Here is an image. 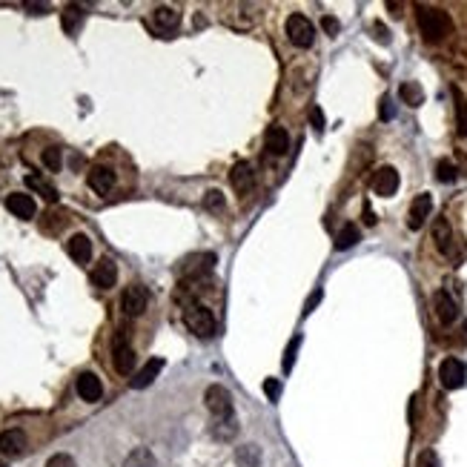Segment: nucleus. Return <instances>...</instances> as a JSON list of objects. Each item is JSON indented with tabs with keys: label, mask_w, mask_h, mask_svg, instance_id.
<instances>
[{
	"label": "nucleus",
	"mask_w": 467,
	"mask_h": 467,
	"mask_svg": "<svg viewBox=\"0 0 467 467\" xmlns=\"http://www.w3.org/2000/svg\"><path fill=\"white\" fill-rule=\"evenodd\" d=\"M112 367L118 376H129L135 370V350L126 338V330H118V336L112 338Z\"/></svg>",
	"instance_id": "3"
},
{
	"label": "nucleus",
	"mask_w": 467,
	"mask_h": 467,
	"mask_svg": "<svg viewBox=\"0 0 467 467\" xmlns=\"http://www.w3.org/2000/svg\"><path fill=\"white\" fill-rule=\"evenodd\" d=\"M26 453V433L18 427L12 430H4L0 433V456H6V459H18Z\"/></svg>",
	"instance_id": "10"
},
{
	"label": "nucleus",
	"mask_w": 467,
	"mask_h": 467,
	"mask_svg": "<svg viewBox=\"0 0 467 467\" xmlns=\"http://www.w3.org/2000/svg\"><path fill=\"white\" fill-rule=\"evenodd\" d=\"M298 347H301V336H296L293 341H290V347H287V353H284V362H281V367L290 373L293 370V364H296V353H298Z\"/></svg>",
	"instance_id": "34"
},
{
	"label": "nucleus",
	"mask_w": 467,
	"mask_h": 467,
	"mask_svg": "<svg viewBox=\"0 0 467 467\" xmlns=\"http://www.w3.org/2000/svg\"><path fill=\"white\" fill-rule=\"evenodd\" d=\"M433 310H436V318L442 321L445 327H450L453 321L459 318V307H456V301L450 298V293H445V290H439V293L433 296Z\"/></svg>",
	"instance_id": "18"
},
{
	"label": "nucleus",
	"mask_w": 467,
	"mask_h": 467,
	"mask_svg": "<svg viewBox=\"0 0 467 467\" xmlns=\"http://www.w3.org/2000/svg\"><path fill=\"white\" fill-rule=\"evenodd\" d=\"M89 281L98 287V290H110V287H115V281H118V264L112 258H100L95 264V270L89 272Z\"/></svg>",
	"instance_id": "9"
},
{
	"label": "nucleus",
	"mask_w": 467,
	"mask_h": 467,
	"mask_svg": "<svg viewBox=\"0 0 467 467\" xmlns=\"http://www.w3.org/2000/svg\"><path fill=\"white\" fill-rule=\"evenodd\" d=\"M430 212H433V198H430L427 192L416 195L413 204H410V212H407V227L410 230H421L430 218Z\"/></svg>",
	"instance_id": "8"
},
{
	"label": "nucleus",
	"mask_w": 467,
	"mask_h": 467,
	"mask_svg": "<svg viewBox=\"0 0 467 467\" xmlns=\"http://www.w3.org/2000/svg\"><path fill=\"white\" fill-rule=\"evenodd\" d=\"M204 206H206L209 212H221V209H224V192H221V190H209V192L204 195Z\"/></svg>",
	"instance_id": "33"
},
{
	"label": "nucleus",
	"mask_w": 467,
	"mask_h": 467,
	"mask_svg": "<svg viewBox=\"0 0 467 467\" xmlns=\"http://www.w3.org/2000/svg\"><path fill=\"white\" fill-rule=\"evenodd\" d=\"M152 23L161 32H175L178 23H181V15H178V9H172V6H158L152 12Z\"/></svg>",
	"instance_id": "22"
},
{
	"label": "nucleus",
	"mask_w": 467,
	"mask_h": 467,
	"mask_svg": "<svg viewBox=\"0 0 467 467\" xmlns=\"http://www.w3.org/2000/svg\"><path fill=\"white\" fill-rule=\"evenodd\" d=\"M66 253H69V258H72V261L86 264V261L92 258V241H89V235H84V232L72 235V238L66 241Z\"/></svg>",
	"instance_id": "19"
},
{
	"label": "nucleus",
	"mask_w": 467,
	"mask_h": 467,
	"mask_svg": "<svg viewBox=\"0 0 467 467\" xmlns=\"http://www.w3.org/2000/svg\"><path fill=\"white\" fill-rule=\"evenodd\" d=\"M215 267V256L212 253H201V256H192L181 264V275L184 278H201V275H209Z\"/></svg>",
	"instance_id": "15"
},
{
	"label": "nucleus",
	"mask_w": 467,
	"mask_h": 467,
	"mask_svg": "<svg viewBox=\"0 0 467 467\" xmlns=\"http://www.w3.org/2000/svg\"><path fill=\"white\" fill-rule=\"evenodd\" d=\"M264 147H267L272 155H284L287 150H290V135H287L284 126L272 124V126L267 129V135H264Z\"/></svg>",
	"instance_id": "20"
},
{
	"label": "nucleus",
	"mask_w": 467,
	"mask_h": 467,
	"mask_svg": "<svg viewBox=\"0 0 467 467\" xmlns=\"http://www.w3.org/2000/svg\"><path fill=\"white\" fill-rule=\"evenodd\" d=\"M184 324L198 338H212L215 336V315L204 304H187L184 307Z\"/></svg>",
	"instance_id": "2"
},
{
	"label": "nucleus",
	"mask_w": 467,
	"mask_h": 467,
	"mask_svg": "<svg viewBox=\"0 0 467 467\" xmlns=\"http://www.w3.org/2000/svg\"><path fill=\"white\" fill-rule=\"evenodd\" d=\"M230 181H232V190H235V192L246 195L249 190L256 187V172H253V166H249L246 161H241V164H235V166H232Z\"/></svg>",
	"instance_id": "16"
},
{
	"label": "nucleus",
	"mask_w": 467,
	"mask_h": 467,
	"mask_svg": "<svg viewBox=\"0 0 467 467\" xmlns=\"http://www.w3.org/2000/svg\"><path fill=\"white\" fill-rule=\"evenodd\" d=\"M379 115H381V121H390L393 115H396V110H393V100H390V95H384V98H381V106H379Z\"/></svg>",
	"instance_id": "40"
},
{
	"label": "nucleus",
	"mask_w": 467,
	"mask_h": 467,
	"mask_svg": "<svg viewBox=\"0 0 467 467\" xmlns=\"http://www.w3.org/2000/svg\"><path fill=\"white\" fill-rule=\"evenodd\" d=\"M0 467H4V464H0Z\"/></svg>",
	"instance_id": "45"
},
{
	"label": "nucleus",
	"mask_w": 467,
	"mask_h": 467,
	"mask_svg": "<svg viewBox=\"0 0 467 467\" xmlns=\"http://www.w3.org/2000/svg\"><path fill=\"white\" fill-rule=\"evenodd\" d=\"M287 38L298 49H310L315 41V26L304 15H290L287 18Z\"/></svg>",
	"instance_id": "5"
},
{
	"label": "nucleus",
	"mask_w": 467,
	"mask_h": 467,
	"mask_svg": "<svg viewBox=\"0 0 467 467\" xmlns=\"http://www.w3.org/2000/svg\"><path fill=\"white\" fill-rule=\"evenodd\" d=\"M439 381L445 390H459L464 387L467 381V367L464 362H459V358H445V362L439 364Z\"/></svg>",
	"instance_id": "7"
},
{
	"label": "nucleus",
	"mask_w": 467,
	"mask_h": 467,
	"mask_svg": "<svg viewBox=\"0 0 467 467\" xmlns=\"http://www.w3.org/2000/svg\"><path fill=\"white\" fill-rule=\"evenodd\" d=\"M86 184H89V190L92 192H98V195H106L112 187H115V172L110 169V166H92L89 172H86Z\"/></svg>",
	"instance_id": "13"
},
{
	"label": "nucleus",
	"mask_w": 467,
	"mask_h": 467,
	"mask_svg": "<svg viewBox=\"0 0 467 467\" xmlns=\"http://www.w3.org/2000/svg\"><path fill=\"white\" fill-rule=\"evenodd\" d=\"M204 402H206V410H209L215 419H230V416H235V413H232V396H230V390H227L224 384L206 387Z\"/></svg>",
	"instance_id": "4"
},
{
	"label": "nucleus",
	"mask_w": 467,
	"mask_h": 467,
	"mask_svg": "<svg viewBox=\"0 0 467 467\" xmlns=\"http://www.w3.org/2000/svg\"><path fill=\"white\" fill-rule=\"evenodd\" d=\"M235 461H238V467H261V450H258V445H244V447H238Z\"/></svg>",
	"instance_id": "25"
},
{
	"label": "nucleus",
	"mask_w": 467,
	"mask_h": 467,
	"mask_svg": "<svg viewBox=\"0 0 467 467\" xmlns=\"http://www.w3.org/2000/svg\"><path fill=\"white\" fill-rule=\"evenodd\" d=\"M399 172L393 169V166H381L376 175H373V192L381 195V198H390V195H396L399 192Z\"/></svg>",
	"instance_id": "11"
},
{
	"label": "nucleus",
	"mask_w": 467,
	"mask_h": 467,
	"mask_svg": "<svg viewBox=\"0 0 467 467\" xmlns=\"http://www.w3.org/2000/svg\"><path fill=\"white\" fill-rule=\"evenodd\" d=\"M373 32H376V41L390 44V32H387V26H384V23H373Z\"/></svg>",
	"instance_id": "41"
},
{
	"label": "nucleus",
	"mask_w": 467,
	"mask_h": 467,
	"mask_svg": "<svg viewBox=\"0 0 467 467\" xmlns=\"http://www.w3.org/2000/svg\"><path fill=\"white\" fill-rule=\"evenodd\" d=\"M6 206H9V212L15 215V218H23V221H32L34 212H38V206H34V198L26 195V192H12V195L6 198Z\"/></svg>",
	"instance_id": "14"
},
{
	"label": "nucleus",
	"mask_w": 467,
	"mask_h": 467,
	"mask_svg": "<svg viewBox=\"0 0 467 467\" xmlns=\"http://www.w3.org/2000/svg\"><path fill=\"white\" fill-rule=\"evenodd\" d=\"M124 467H155V456H152V450H147V447H135V450L124 459Z\"/></svg>",
	"instance_id": "28"
},
{
	"label": "nucleus",
	"mask_w": 467,
	"mask_h": 467,
	"mask_svg": "<svg viewBox=\"0 0 467 467\" xmlns=\"http://www.w3.org/2000/svg\"><path fill=\"white\" fill-rule=\"evenodd\" d=\"M264 393H267L270 402H278V399H281V381H278V379H267V381H264Z\"/></svg>",
	"instance_id": "36"
},
{
	"label": "nucleus",
	"mask_w": 467,
	"mask_h": 467,
	"mask_svg": "<svg viewBox=\"0 0 467 467\" xmlns=\"http://www.w3.org/2000/svg\"><path fill=\"white\" fill-rule=\"evenodd\" d=\"M453 98H456V126H459V135L467 138V98L453 89Z\"/></svg>",
	"instance_id": "30"
},
{
	"label": "nucleus",
	"mask_w": 467,
	"mask_h": 467,
	"mask_svg": "<svg viewBox=\"0 0 467 467\" xmlns=\"http://www.w3.org/2000/svg\"><path fill=\"white\" fill-rule=\"evenodd\" d=\"M318 301H321V290H315V293L307 298V304H304V315H310V313L318 307Z\"/></svg>",
	"instance_id": "42"
},
{
	"label": "nucleus",
	"mask_w": 467,
	"mask_h": 467,
	"mask_svg": "<svg viewBox=\"0 0 467 467\" xmlns=\"http://www.w3.org/2000/svg\"><path fill=\"white\" fill-rule=\"evenodd\" d=\"M310 124H313V129L318 135L324 132V112H321V106H313V110H310Z\"/></svg>",
	"instance_id": "37"
},
{
	"label": "nucleus",
	"mask_w": 467,
	"mask_h": 467,
	"mask_svg": "<svg viewBox=\"0 0 467 467\" xmlns=\"http://www.w3.org/2000/svg\"><path fill=\"white\" fill-rule=\"evenodd\" d=\"M416 20H419V29L424 34V41H430V44L445 41L447 34L453 32L450 15L445 9H439V6H419L416 9Z\"/></svg>",
	"instance_id": "1"
},
{
	"label": "nucleus",
	"mask_w": 467,
	"mask_h": 467,
	"mask_svg": "<svg viewBox=\"0 0 467 467\" xmlns=\"http://www.w3.org/2000/svg\"><path fill=\"white\" fill-rule=\"evenodd\" d=\"M60 23H63V32H66V34H78V29L84 26V6L69 4V6L60 12Z\"/></svg>",
	"instance_id": "23"
},
{
	"label": "nucleus",
	"mask_w": 467,
	"mask_h": 467,
	"mask_svg": "<svg viewBox=\"0 0 467 467\" xmlns=\"http://www.w3.org/2000/svg\"><path fill=\"white\" fill-rule=\"evenodd\" d=\"M436 178L442 184H453L456 178H459V169H456V164L453 161H447V158H442L439 164H436Z\"/></svg>",
	"instance_id": "31"
},
{
	"label": "nucleus",
	"mask_w": 467,
	"mask_h": 467,
	"mask_svg": "<svg viewBox=\"0 0 467 467\" xmlns=\"http://www.w3.org/2000/svg\"><path fill=\"white\" fill-rule=\"evenodd\" d=\"M147 304H150V290H147L143 284H132V287H126L124 296H121V310H124L129 318L140 315L143 310H147Z\"/></svg>",
	"instance_id": "6"
},
{
	"label": "nucleus",
	"mask_w": 467,
	"mask_h": 467,
	"mask_svg": "<svg viewBox=\"0 0 467 467\" xmlns=\"http://www.w3.org/2000/svg\"><path fill=\"white\" fill-rule=\"evenodd\" d=\"M164 370V358H150L147 364H143L138 373H135V379L129 381L135 390H143V387H150L155 379H158V373Z\"/></svg>",
	"instance_id": "21"
},
{
	"label": "nucleus",
	"mask_w": 467,
	"mask_h": 467,
	"mask_svg": "<svg viewBox=\"0 0 467 467\" xmlns=\"http://www.w3.org/2000/svg\"><path fill=\"white\" fill-rule=\"evenodd\" d=\"M46 467H75V461H72V456H66V453H55L46 461Z\"/></svg>",
	"instance_id": "38"
},
{
	"label": "nucleus",
	"mask_w": 467,
	"mask_h": 467,
	"mask_svg": "<svg viewBox=\"0 0 467 467\" xmlns=\"http://www.w3.org/2000/svg\"><path fill=\"white\" fill-rule=\"evenodd\" d=\"M321 26H324V32L330 34V38H336L338 29H341V23H338L333 15H324V18H321Z\"/></svg>",
	"instance_id": "39"
},
{
	"label": "nucleus",
	"mask_w": 467,
	"mask_h": 467,
	"mask_svg": "<svg viewBox=\"0 0 467 467\" xmlns=\"http://www.w3.org/2000/svg\"><path fill=\"white\" fill-rule=\"evenodd\" d=\"M26 9H29L32 15H46V12H49L46 4H26Z\"/></svg>",
	"instance_id": "43"
},
{
	"label": "nucleus",
	"mask_w": 467,
	"mask_h": 467,
	"mask_svg": "<svg viewBox=\"0 0 467 467\" xmlns=\"http://www.w3.org/2000/svg\"><path fill=\"white\" fill-rule=\"evenodd\" d=\"M26 187H29V190H34V192H41L49 204H52V201H58V190H55L52 184H46L41 175H26Z\"/></svg>",
	"instance_id": "29"
},
{
	"label": "nucleus",
	"mask_w": 467,
	"mask_h": 467,
	"mask_svg": "<svg viewBox=\"0 0 467 467\" xmlns=\"http://www.w3.org/2000/svg\"><path fill=\"white\" fill-rule=\"evenodd\" d=\"M358 241H362V232H358V227H355V224H344V227L338 230V235H336V249H350V246H355Z\"/></svg>",
	"instance_id": "27"
},
{
	"label": "nucleus",
	"mask_w": 467,
	"mask_h": 467,
	"mask_svg": "<svg viewBox=\"0 0 467 467\" xmlns=\"http://www.w3.org/2000/svg\"><path fill=\"white\" fill-rule=\"evenodd\" d=\"M364 224H367V227H373V224H376V215H373V209H370V206H364Z\"/></svg>",
	"instance_id": "44"
},
{
	"label": "nucleus",
	"mask_w": 467,
	"mask_h": 467,
	"mask_svg": "<svg viewBox=\"0 0 467 467\" xmlns=\"http://www.w3.org/2000/svg\"><path fill=\"white\" fill-rule=\"evenodd\" d=\"M44 166H46L49 172H60V166H63V152H60L58 147L44 150Z\"/></svg>",
	"instance_id": "32"
},
{
	"label": "nucleus",
	"mask_w": 467,
	"mask_h": 467,
	"mask_svg": "<svg viewBox=\"0 0 467 467\" xmlns=\"http://www.w3.org/2000/svg\"><path fill=\"white\" fill-rule=\"evenodd\" d=\"M399 98L407 103V106H421L424 103V89L416 84V81H407L399 86Z\"/></svg>",
	"instance_id": "26"
},
{
	"label": "nucleus",
	"mask_w": 467,
	"mask_h": 467,
	"mask_svg": "<svg viewBox=\"0 0 467 467\" xmlns=\"http://www.w3.org/2000/svg\"><path fill=\"white\" fill-rule=\"evenodd\" d=\"M433 241H436L442 256L456 258V235H453V227H450L447 218H436V224H433Z\"/></svg>",
	"instance_id": "12"
},
{
	"label": "nucleus",
	"mask_w": 467,
	"mask_h": 467,
	"mask_svg": "<svg viewBox=\"0 0 467 467\" xmlns=\"http://www.w3.org/2000/svg\"><path fill=\"white\" fill-rule=\"evenodd\" d=\"M75 387H78V396L84 402H89V404L100 402V396H103V384H100V379L95 373H81Z\"/></svg>",
	"instance_id": "17"
},
{
	"label": "nucleus",
	"mask_w": 467,
	"mask_h": 467,
	"mask_svg": "<svg viewBox=\"0 0 467 467\" xmlns=\"http://www.w3.org/2000/svg\"><path fill=\"white\" fill-rule=\"evenodd\" d=\"M235 433H238V419H235V416H230V419H215V424H212V436H215V439L230 442V439H235Z\"/></svg>",
	"instance_id": "24"
},
{
	"label": "nucleus",
	"mask_w": 467,
	"mask_h": 467,
	"mask_svg": "<svg viewBox=\"0 0 467 467\" xmlns=\"http://www.w3.org/2000/svg\"><path fill=\"white\" fill-rule=\"evenodd\" d=\"M416 467H442L436 450H421L419 459H416Z\"/></svg>",
	"instance_id": "35"
}]
</instances>
